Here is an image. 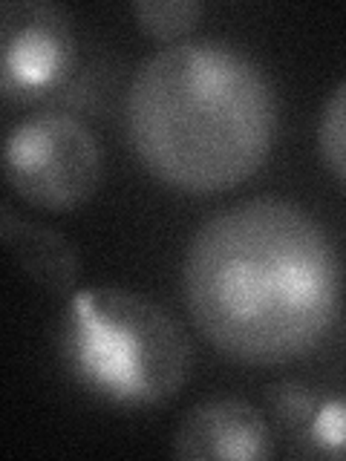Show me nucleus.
Returning <instances> with one entry per match:
<instances>
[{
  "mask_svg": "<svg viewBox=\"0 0 346 461\" xmlns=\"http://www.w3.org/2000/svg\"><path fill=\"white\" fill-rule=\"evenodd\" d=\"M295 441L303 444L300 456L346 458V398H321Z\"/></svg>",
  "mask_w": 346,
  "mask_h": 461,
  "instance_id": "nucleus-9",
  "label": "nucleus"
},
{
  "mask_svg": "<svg viewBox=\"0 0 346 461\" xmlns=\"http://www.w3.org/2000/svg\"><path fill=\"white\" fill-rule=\"evenodd\" d=\"M317 148L332 176L346 185V81L329 95L317 124Z\"/></svg>",
  "mask_w": 346,
  "mask_h": 461,
  "instance_id": "nucleus-10",
  "label": "nucleus"
},
{
  "mask_svg": "<svg viewBox=\"0 0 346 461\" xmlns=\"http://www.w3.org/2000/svg\"><path fill=\"white\" fill-rule=\"evenodd\" d=\"M76 67L69 14L43 0L0 9V86L6 101H29L61 86Z\"/></svg>",
  "mask_w": 346,
  "mask_h": 461,
  "instance_id": "nucleus-5",
  "label": "nucleus"
},
{
  "mask_svg": "<svg viewBox=\"0 0 346 461\" xmlns=\"http://www.w3.org/2000/svg\"><path fill=\"white\" fill-rule=\"evenodd\" d=\"M61 355L76 381L124 410L159 407L191 375V340L173 317L127 288L96 285L69 297Z\"/></svg>",
  "mask_w": 346,
  "mask_h": 461,
  "instance_id": "nucleus-3",
  "label": "nucleus"
},
{
  "mask_svg": "<svg viewBox=\"0 0 346 461\" xmlns=\"http://www.w3.org/2000/svg\"><path fill=\"white\" fill-rule=\"evenodd\" d=\"M130 12L141 32L162 43H179L194 32L205 9L196 0H136Z\"/></svg>",
  "mask_w": 346,
  "mask_h": 461,
  "instance_id": "nucleus-8",
  "label": "nucleus"
},
{
  "mask_svg": "<svg viewBox=\"0 0 346 461\" xmlns=\"http://www.w3.org/2000/svg\"><path fill=\"white\" fill-rule=\"evenodd\" d=\"M185 303L216 352L251 366L292 364L326 340L341 309V259L295 202L257 196L196 228Z\"/></svg>",
  "mask_w": 346,
  "mask_h": 461,
  "instance_id": "nucleus-1",
  "label": "nucleus"
},
{
  "mask_svg": "<svg viewBox=\"0 0 346 461\" xmlns=\"http://www.w3.org/2000/svg\"><path fill=\"white\" fill-rule=\"evenodd\" d=\"M173 456L182 461H266L274 438L266 415L242 398L196 403L173 432Z\"/></svg>",
  "mask_w": 346,
  "mask_h": 461,
  "instance_id": "nucleus-6",
  "label": "nucleus"
},
{
  "mask_svg": "<svg viewBox=\"0 0 346 461\" xmlns=\"http://www.w3.org/2000/svg\"><path fill=\"white\" fill-rule=\"evenodd\" d=\"M278 127L274 86L220 38L144 58L124 95V133L144 170L185 194H223L263 167Z\"/></svg>",
  "mask_w": 346,
  "mask_h": 461,
  "instance_id": "nucleus-2",
  "label": "nucleus"
},
{
  "mask_svg": "<svg viewBox=\"0 0 346 461\" xmlns=\"http://www.w3.org/2000/svg\"><path fill=\"white\" fill-rule=\"evenodd\" d=\"M321 403V395L297 381H280L269 389V410L278 415V421L292 432V438L306 427L312 412Z\"/></svg>",
  "mask_w": 346,
  "mask_h": 461,
  "instance_id": "nucleus-11",
  "label": "nucleus"
},
{
  "mask_svg": "<svg viewBox=\"0 0 346 461\" xmlns=\"http://www.w3.org/2000/svg\"><path fill=\"white\" fill-rule=\"evenodd\" d=\"M0 240L9 259L23 277L52 294H67L78 280L81 257L76 242L67 240L61 230L41 225L23 216H14L9 205L0 213Z\"/></svg>",
  "mask_w": 346,
  "mask_h": 461,
  "instance_id": "nucleus-7",
  "label": "nucleus"
},
{
  "mask_svg": "<svg viewBox=\"0 0 346 461\" xmlns=\"http://www.w3.org/2000/svg\"><path fill=\"white\" fill-rule=\"evenodd\" d=\"M105 156L93 130L67 113H38L6 136L4 173L26 205L67 213L96 194Z\"/></svg>",
  "mask_w": 346,
  "mask_h": 461,
  "instance_id": "nucleus-4",
  "label": "nucleus"
}]
</instances>
